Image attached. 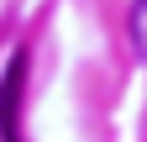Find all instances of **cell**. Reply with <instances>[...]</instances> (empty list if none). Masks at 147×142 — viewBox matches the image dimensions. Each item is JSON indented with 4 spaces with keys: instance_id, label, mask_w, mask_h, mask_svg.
Here are the masks:
<instances>
[{
    "instance_id": "obj_2",
    "label": "cell",
    "mask_w": 147,
    "mask_h": 142,
    "mask_svg": "<svg viewBox=\"0 0 147 142\" xmlns=\"http://www.w3.org/2000/svg\"><path fill=\"white\" fill-rule=\"evenodd\" d=\"M126 26H131V47H137V58H147V0H131Z\"/></svg>"
},
{
    "instance_id": "obj_1",
    "label": "cell",
    "mask_w": 147,
    "mask_h": 142,
    "mask_svg": "<svg viewBox=\"0 0 147 142\" xmlns=\"http://www.w3.org/2000/svg\"><path fill=\"white\" fill-rule=\"evenodd\" d=\"M21 79H26V58H11L5 79H0V142H21L16 111H21Z\"/></svg>"
}]
</instances>
